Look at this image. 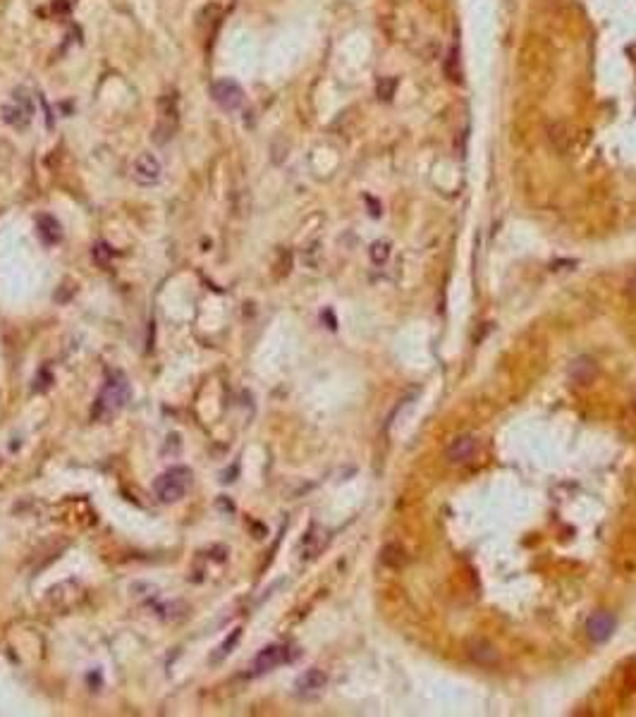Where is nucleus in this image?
Segmentation results:
<instances>
[{"instance_id": "16", "label": "nucleus", "mask_w": 636, "mask_h": 717, "mask_svg": "<svg viewBox=\"0 0 636 717\" xmlns=\"http://www.w3.org/2000/svg\"><path fill=\"white\" fill-rule=\"evenodd\" d=\"M369 253H371V261H374L376 266H383V263L390 258V244H387V242H374Z\"/></svg>"}, {"instance_id": "10", "label": "nucleus", "mask_w": 636, "mask_h": 717, "mask_svg": "<svg viewBox=\"0 0 636 717\" xmlns=\"http://www.w3.org/2000/svg\"><path fill=\"white\" fill-rule=\"evenodd\" d=\"M36 233H39L43 244H48V246L58 244V242L62 239L60 223H58L56 215H51V213H41L39 218H36Z\"/></svg>"}, {"instance_id": "7", "label": "nucleus", "mask_w": 636, "mask_h": 717, "mask_svg": "<svg viewBox=\"0 0 636 717\" xmlns=\"http://www.w3.org/2000/svg\"><path fill=\"white\" fill-rule=\"evenodd\" d=\"M290 660H292V653H290L287 646H283V643L266 646V648H263L261 653L256 655L254 672H256V675H263V672L276 670V667L285 665V662H290Z\"/></svg>"}, {"instance_id": "6", "label": "nucleus", "mask_w": 636, "mask_h": 717, "mask_svg": "<svg viewBox=\"0 0 636 717\" xmlns=\"http://www.w3.org/2000/svg\"><path fill=\"white\" fill-rule=\"evenodd\" d=\"M211 96L223 110H237L242 106V101H244V91H242V86L235 79H218L211 86Z\"/></svg>"}, {"instance_id": "19", "label": "nucleus", "mask_w": 636, "mask_h": 717, "mask_svg": "<svg viewBox=\"0 0 636 717\" xmlns=\"http://www.w3.org/2000/svg\"><path fill=\"white\" fill-rule=\"evenodd\" d=\"M627 287H629V292H632V294H634V299H636V278H632V282H629Z\"/></svg>"}, {"instance_id": "17", "label": "nucleus", "mask_w": 636, "mask_h": 717, "mask_svg": "<svg viewBox=\"0 0 636 717\" xmlns=\"http://www.w3.org/2000/svg\"><path fill=\"white\" fill-rule=\"evenodd\" d=\"M91 256H94V261L99 263V266H108V263H110V258H112L110 244H106V242H99V244L94 246V251H91Z\"/></svg>"}, {"instance_id": "15", "label": "nucleus", "mask_w": 636, "mask_h": 717, "mask_svg": "<svg viewBox=\"0 0 636 717\" xmlns=\"http://www.w3.org/2000/svg\"><path fill=\"white\" fill-rule=\"evenodd\" d=\"M445 74H447V77H450L455 84L462 82V72H460V48H457V46H452L450 56L445 58Z\"/></svg>"}, {"instance_id": "11", "label": "nucleus", "mask_w": 636, "mask_h": 717, "mask_svg": "<svg viewBox=\"0 0 636 717\" xmlns=\"http://www.w3.org/2000/svg\"><path fill=\"white\" fill-rule=\"evenodd\" d=\"M596 373H598V369H596L594 359H589V357L576 359L574 364L569 366V378H572L574 382H579V385H589V382H594Z\"/></svg>"}, {"instance_id": "18", "label": "nucleus", "mask_w": 636, "mask_h": 717, "mask_svg": "<svg viewBox=\"0 0 636 717\" xmlns=\"http://www.w3.org/2000/svg\"><path fill=\"white\" fill-rule=\"evenodd\" d=\"M237 641H240V629H235L233 636H230V641H225V643L220 646V648H218V653H215V655L211 657V662H220L225 655H230V653H233V648H235V643H237Z\"/></svg>"}, {"instance_id": "4", "label": "nucleus", "mask_w": 636, "mask_h": 717, "mask_svg": "<svg viewBox=\"0 0 636 717\" xmlns=\"http://www.w3.org/2000/svg\"><path fill=\"white\" fill-rule=\"evenodd\" d=\"M3 120L5 125L15 127V129H24L31 120V101L26 96L24 89H17L12 94V101L3 106Z\"/></svg>"}, {"instance_id": "5", "label": "nucleus", "mask_w": 636, "mask_h": 717, "mask_svg": "<svg viewBox=\"0 0 636 717\" xmlns=\"http://www.w3.org/2000/svg\"><path fill=\"white\" fill-rule=\"evenodd\" d=\"M132 180L142 187H151V185H158L160 177H163V165L160 160L156 158L153 153H139L132 163Z\"/></svg>"}, {"instance_id": "2", "label": "nucleus", "mask_w": 636, "mask_h": 717, "mask_svg": "<svg viewBox=\"0 0 636 717\" xmlns=\"http://www.w3.org/2000/svg\"><path fill=\"white\" fill-rule=\"evenodd\" d=\"M192 485V471L187 466H170L153 481V493L160 503H177L187 495Z\"/></svg>"}, {"instance_id": "13", "label": "nucleus", "mask_w": 636, "mask_h": 717, "mask_svg": "<svg viewBox=\"0 0 636 717\" xmlns=\"http://www.w3.org/2000/svg\"><path fill=\"white\" fill-rule=\"evenodd\" d=\"M380 562L390 569H400L407 564V550H404L400 543H387L380 552Z\"/></svg>"}, {"instance_id": "1", "label": "nucleus", "mask_w": 636, "mask_h": 717, "mask_svg": "<svg viewBox=\"0 0 636 717\" xmlns=\"http://www.w3.org/2000/svg\"><path fill=\"white\" fill-rule=\"evenodd\" d=\"M129 395H132V390H129V382L125 378V373H120V371L110 373V378L106 380V385L101 387L99 397H96L94 412H91L94 414V419L106 421V419L115 416L117 412L125 409V404L129 402Z\"/></svg>"}, {"instance_id": "20", "label": "nucleus", "mask_w": 636, "mask_h": 717, "mask_svg": "<svg viewBox=\"0 0 636 717\" xmlns=\"http://www.w3.org/2000/svg\"><path fill=\"white\" fill-rule=\"evenodd\" d=\"M634 412H636V400H634Z\"/></svg>"}, {"instance_id": "3", "label": "nucleus", "mask_w": 636, "mask_h": 717, "mask_svg": "<svg viewBox=\"0 0 636 717\" xmlns=\"http://www.w3.org/2000/svg\"><path fill=\"white\" fill-rule=\"evenodd\" d=\"M180 122V108H177V96L175 94H163L158 101V125H156L153 139L158 144H165L172 139Z\"/></svg>"}, {"instance_id": "12", "label": "nucleus", "mask_w": 636, "mask_h": 717, "mask_svg": "<svg viewBox=\"0 0 636 717\" xmlns=\"http://www.w3.org/2000/svg\"><path fill=\"white\" fill-rule=\"evenodd\" d=\"M328 677L321 670H306L304 675L297 679V693H316L326 686Z\"/></svg>"}, {"instance_id": "9", "label": "nucleus", "mask_w": 636, "mask_h": 717, "mask_svg": "<svg viewBox=\"0 0 636 717\" xmlns=\"http://www.w3.org/2000/svg\"><path fill=\"white\" fill-rule=\"evenodd\" d=\"M476 447L478 443L474 435H457V438L450 440V445L445 447V457L450 464H465V462L474 459Z\"/></svg>"}, {"instance_id": "14", "label": "nucleus", "mask_w": 636, "mask_h": 717, "mask_svg": "<svg viewBox=\"0 0 636 717\" xmlns=\"http://www.w3.org/2000/svg\"><path fill=\"white\" fill-rule=\"evenodd\" d=\"M469 655H471L478 665H495V662H498V650H495L493 646H488L486 641L474 643L471 650H469Z\"/></svg>"}, {"instance_id": "8", "label": "nucleus", "mask_w": 636, "mask_h": 717, "mask_svg": "<svg viewBox=\"0 0 636 717\" xmlns=\"http://www.w3.org/2000/svg\"><path fill=\"white\" fill-rule=\"evenodd\" d=\"M617 629V619L610 612H594L586 622V636L594 643H605Z\"/></svg>"}]
</instances>
